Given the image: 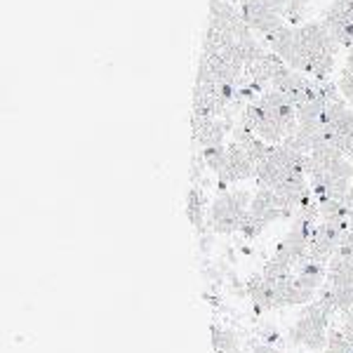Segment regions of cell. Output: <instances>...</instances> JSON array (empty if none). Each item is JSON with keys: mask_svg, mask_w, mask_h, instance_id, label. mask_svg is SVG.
<instances>
[{"mask_svg": "<svg viewBox=\"0 0 353 353\" xmlns=\"http://www.w3.org/2000/svg\"><path fill=\"white\" fill-rule=\"evenodd\" d=\"M334 290V301H337L339 313L353 311V285L349 288H332Z\"/></svg>", "mask_w": 353, "mask_h": 353, "instance_id": "277c9868", "label": "cell"}, {"mask_svg": "<svg viewBox=\"0 0 353 353\" xmlns=\"http://www.w3.org/2000/svg\"><path fill=\"white\" fill-rule=\"evenodd\" d=\"M306 3H309V0H290V3H288V10H285V12L288 14H297L299 12V10L301 8H304V5Z\"/></svg>", "mask_w": 353, "mask_h": 353, "instance_id": "52a82bcc", "label": "cell"}, {"mask_svg": "<svg viewBox=\"0 0 353 353\" xmlns=\"http://www.w3.org/2000/svg\"><path fill=\"white\" fill-rule=\"evenodd\" d=\"M306 349L309 351H325L327 349V330H318L313 332L309 339H306Z\"/></svg>", "mask_w": 353, "mask_h": 353, "instance_id": "8992f818", "label": "cell"}, {"mask_svg": "<svg viewBox=\"0 0 353 353\" xmlns=\"http://www.w3.org/2000/svg\"><path fill=\"white\" fill-rule=\"evenodd\" d=\"M186 219L198 233L205 231V196L198 186H193L186 193Z\"/></svg>", "mask_w": 353, "mask_h": 353, "instance_id": "6da1fadb", "label": "cell"}, {"mask_svg": "<svg viewBox=\"0 0 353 353\" xmlns=\"http://www.w3.org/2000/svg\"><path fill=\"white\" fill-rule=\"evenodd\" d=\"M212 349L214 353H231L241 349V339L238 334L229 327L212 325Z\"/></svg>", "mask_w": 353, "mask_h": 353, "instance_id": "7a4b0ae2", "label": "cell"}, {"mask_svg": "<svg viewBox=\"0 0 353 353\" xmlns=\"http://www.w3.org/2000/svg\"><path fill=\"white\" fill-rule=\"evenodd\" d=\"M203 165L212 170L214 174L224 172V168H226V146H208V149H203Z\"/></svg>", "mask_w": 353, "mask_h": 353, "instance_id": "3957f363", "label": "cell"}, {"mask_svg": "<svg viewBox=\"0 0 353 353\" xmlns=\"http://www.w3.org/2000/svg\"><path fill=\"white\" fill-rule=\"evenodd\" d=\"M278 353H281V351H278Z\"/></svg>", "mask_w": 353, "mask_h": 353, "instance_id": "30bf717a", "label": "cell"}, {"mask_svg": "<svg viewBox=\"0 0 353 353\" xmlns=\"http://www.w3.org/2000/svg\"><path fill=\"white\" fill-rule=\"evenodd\" d=\"M327 172L332 176H337V179H353V163L344 161V158H339V161L330 163Z\"/></svg>", "mask_w": 353, "mask_h": 353, "instance_id": "5b68a950", "label": "cell"}, {"mask_svg": "<svg viewBox=\"0 0 353 353\" xmlns=\"http://www.w3.org/2000/svg\"><path fill=\"white\" fill-rule=\"evenodd\" d=\"M339 245H351V248H353V221L349 224V229H346L344 238H341V243H339Z\"/></svg>", "mask_w": 353, "mask_h": 353, "instance_id": "9c48e42d", "label": "cell"}, {"mask_svg": "<svg viewBox=\"0 0 353 353\" xmlns=\"http://www.w3.org/2000/svg\"><path fill=\"white\" fill-rule=\"evenodd\" d=\"M344 156L353 158V132L344 137Z\"/></svg>", "mask_w": 353, "mask_h": 353, "instance_id": "ba28073f", "label": "cell"}]
</instances>
